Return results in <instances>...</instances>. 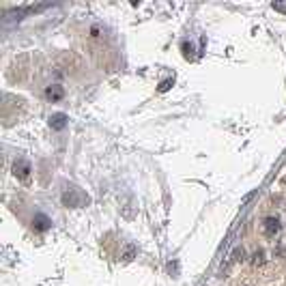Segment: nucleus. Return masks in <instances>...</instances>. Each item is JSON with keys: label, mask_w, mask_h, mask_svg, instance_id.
Returning <instances> with one entry per match:
<instances>
[{"label": "nucleus", "mask_w": 286, "mask_h": 286, "mask_svg": "<svg viewBox=\"0 0 286 286\" xmlns=\"http://www.w3.org/2000/svg\"><path fill=\"white\" fill-rule=\"evenodd\" d=\"M254 258H256V260H254V265H263V263H265V254H263V252H256Z\"/></svg>", "instance_id": "6e6552de"}, {"label": "nucleus", "mask_w": 286, "mask_h": 286, "mask_svg": "<svg viewBox=\"0 0 286 286\" xmlns=\"http://www.w3.org/2000/svg\"><path fill=\"white\" fill-rule=\"evenodd\" d=\"M88 200H90L88 196L84 192H80L78 187H73L71 194H69V192L63 194V202L67 204V207H82V204H88Z\"/></svg>", "instance_id": "f03ea898"}, {"label": "nucleus", "mask_w": 286, "mask_h": 286, "mask_svg": "<svg viewBox=\"0 0 286 286\" xmlns=\"http://www.w3.org/2000/svg\"><path fill=\"white\" fill-rule=\"evenodd\" d=\"M33 228L39 230V233H45V230L52 228V219H50L48 215H43V213H37L34 215V219H33Z\"/></svg>", "instance_id": "423d86ee"}, {"label": "nucleus", "mask_w": 286, "mask_h": 286, "mask_svg": "<svg viewBox=\"0 0 286 286\" xmlns=\"http://www.w3.org/2000/svg\"><path fill=\"white\" fill-rule=\"evenodd\" d=\"M273 9H278V11H286V4H278V2H273Z\"/></svg>", "instance_id": "1a4fd4ad"}, {"label": "nucleus", "mask_w": 286, "mask_h": 286, "mask_svg": "<svg viewBox=\"0 0 286 286\" xmlns=\"http://www.w3.org/2000/svg\"><path fill=\"white\" fill-rule=\"evenodd\" d=\"M48 125L54 129V132H63V129H67V125H69V117L65 112H54V114H50Z\"/></svg>", "instance_id": "39448f33"}, {"label": "nucleus", "mask_w": 286, "mask_h": 286, "mask_svg": "<svg viewBox=\"0 0 286 286\" xmlns=\"http://www.w3.org/2000/svg\"><path fill=\"white\" fill-rule=\"evenodd\" d=\"M30 172H33V166H30V162H26L24 157H17L13 162V174L17 177L19 181H28Z\"/></svg>", "instance_id": "20e7f679"}, {"label": "nucleus", "mask_w": 286, "mask_h": 286, "mask_svg": "<svg viewBox=\"0 0 286 286\" xmlns=\"http://www.w3.org/2000/svg\"><path fill=\"white\" fill-rule=\"evenodd\" d=\"M282 233V222H280L278 215H267L263 219V235L267 239H275L278 235Z\"/></svg>", "instance_id": "f257e3e1"}, {"label": "nucleus", "mask_w": 286, "mask_h": 286, "mask_svg": "<svg viewBox=\"0 0 286 286\" xmlns=\"http://www.w3.org/2000/svg\"><path fill=\"white\" fill-rule=\"evenodd\" d=\"M170 86H172V80H164V82L159 84V93H166Z\"/></svg>", "instance_id": "0eeeda50"}, {"label": "nucleus", "mask_w": 286, "mask_h": 286, "mask_svg": "<svg viewBox=\"0 0 286 286\" xmlns=\"http://www.w3.org/2000/svg\"><path fill=\"white\" fill-rule=\"evenodd\" d=\"M43 97H45V101H50V103L63 101V99H65V86H63V84H58V82L48 84L45 90H43Z\"/></svg>", "instance_id": "7ed1b4c3"}]
</instances>
